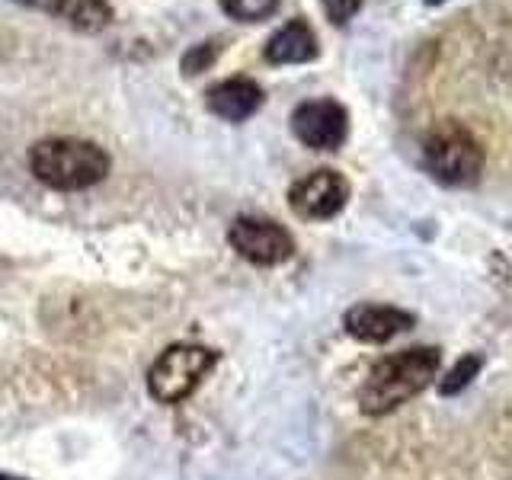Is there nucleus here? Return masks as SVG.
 I'll list each match as a JSON object with an SVG mask.
<instances>
[{
    "label": "nucleus",
    "instance_id": "nucleus-1",
    "mask_svg": "<svg viewBox=\"0 0 512 480\" xmlns=\"http://www.w3.org/2000/svg\"><path fill=\"white\" fill-rule=\"evenodd\" d=\"M442 356L436 346H410L404 352L381 359L365 384L359 388V407L368 416H384L397 407H404L407 400L423 394L439 375Z\"/></svg>",
    "mask_w": 512,
    "mask_h": 480
},
{
    "label": "nucleus",
    "instance_id": "nucleus-2",
    "mask_svg": "<svg viewBox=\"0 0 512 480\" xmlns=\"http://www.w3.org/2000/svg\"><path fill=\"white\" fill-rule=\"evenodd\" d=\"M109 154L87 138H42L29 148L32 176L58 192H84L106 180Z\"/></svg>",
    "mask_w": 512,
    "mask_h": 480
},
{
    "label": "nucleus",
    "instance_id": "nucleus-3",
    "mask_svg": "<svg viewBox=\"0 0 512 480\" xmlns=\"http://www.w3.org/2000/svg\"><path fill=\"white\" fill-rule=\"evenodd\" d=\"M426 170L442 186H474L484 173V148L461 122H439L423 141Z\"/></svg>",
    "mask_w": 512,
    "mask_h": 480
},
{
    "label": "nucleus",
    "instance_id": "nucleus-4",
    "mask_svg": "<svg viewBox=\"0 0 512 480\" xmlns=\"http://www.w3.org/2000/svg\"><path fill=\"white\" fill-rule=\"evenodd\" d=\"M218 365V352L196 343L167 346L148 368V394L157 404H180Z\"/></svg>",
    "mask_w": 512,
    "mask_h": 480
},
{
    "label": "nucleus",
    "instance_id": "nucleus-5",
    "mask_svg": "<svg viewBox=\"0 0 512 480\" xmlns=\"http://www.w3.org/2000/svg\"><path fill=\"white\" fill-rule=\"evenodd\" d=\"M228 240H231V247L253 266H279L295 253L292 234L272 218H256V215L237 218L228 231Z\"/></svg>",
    "mask_w": 512,
    "mask_h": 480
},
{
    "label": "nucleus",
    "instance_id": "nucleus-6",
    "mask_svg": "<svg viewBox=\"0 0 512 480\" xmlns=\"http://www.w3.org/2000/svg\"><path fill=\"white\" fill-rule=\"evenodd\" d=\"M346 202H349L346 176L330 167L301 176V180L288 189V205H292V212L304 221H327L333 215H340Z\"/></svg>",
    "mask_w": 512,
    "mask_h": 480
},
{
    "label": "nucleus",
    "instance_id": "nucleus-7",
    "mask_svg": "<svg viewBox=\"0 0 512 480\" xmlns=\"http://www.w3.org/2000/svg\"><path fill=\"white\" fill-rule=\"evenodd\" d=\"M292 132L311 151H336L349 135V112L336 100H308L292 112Z\"/></svg>",
    "mask_w": 512,
    "mask_h": 480
},
{
    "label": "nucleus",
    "instance_id": "nucleus-8",
    "mask_svg": "<svg viewBox=\"0 0 512 480\" xmlns=\"http://www.w3.org/2000/svg\"><path fill=\"white\" fill-rule=\"evenodd\" d=\"M416 324V317L394 304H356L343 317V327L359 343H388Z\"/></svg>",
    "mask_w": 512,
    "mask_h": 480
},
{
    "label": "nucleus",
    "instance_id": "nucleus-9",
    "mask_svg": "<svg viewBox=\"0 0 512 480\" xmlns=\"http://www.w3.org/2000/svg\"><path fill=\"white\" fill-rule=\"evenodd\" d=\"M205 103L224 122H244L263 106V90L250 77H228L205 93Z\"/></svg>",
    "mask_w": 512,
    "mask_h": 480
},
{
    "label": "nucleus",
    "instance_id": "nucleus-10",
    "mask_svg": "<svg viewBox=\"0 0 512 480\" xmlns=\"http://www.w3.org/2000/svg\"><path fill=\"white\" fill-rule=\"evenodd\" d=\"M317 58V39L304 20L285 23L276 36L266 42V61L269 64H304Z\"/></svg>",
    "mask_w": 512,
    "mask_h": 480
},
{
    "label": "nucleus",
    "instance_id": "nucleus-11",
    "mask_svg": "<svg viewBox=\"0 0 512 480\" xmlns=\"http://www.w3.org/2000/svg\"><path fill=\"white\" fill-rule=\"evenodd\" d=\"M23 4L39 7L45 13L58 16V20H68L71 26L84 32H100L112 20V10L106 0H23Z\"/></svg>",
    "mask_w": 512,
    "mask_h": 480
},
{
    "label": "nucleus",
    "instance_id": "nucleus-12",
    "mask_svg": "<svg viewBox=\"0 0 512 480\" xmlns=\"http://www.w3.org/2000/svg\"><path fill=\"white\" fill-rule=\"evenodd\" d=\"M279 7V0H221V10L237 23H260L272 16Z\"/></svg>",
    "mask_w": 512,
    "mask_h": 480
},
{
    "label": "nucleus",
    "instance_id": "nucleus-13",
    "mask_svg": "<svg viewBox=\"0 0 512 480\" xmlns=\"http://www.w3.org/2000/svg\"><path fill=\"white\" fill-rule=\"evenodd\" d=\"M477 368H480V359H477V356H468L464 362H458V365L452 368V375H448V378L442 381V394H455V391H461V388H468L471 378L477 375Z\"/></svg>",
    "mask_w": 512,
    "mask_h": 480
},
{
    "label": "nucleus",
    "instance_id": "nucleus-14",
    "mask_svg": "<svg viewBox=\"0 0 512 480\" xmlns=\"http://www.w3.org/2000/svg\"><path fill=\"white\" fill-rule=\"evenodd\" d=\"M324 4V10H327V16H330V23H336V26H346L352 16L359 13V7H362V0H320Z\"/></svg>",
    "mask_w": 512,
    "mask_h": 480
},
{
    "label": "nucleus",
    "instance_id": "nucleus-15",
    "mask_svg": "<svg viewBox=\"0 0 512 480\" xmlns=\"http://www.w3.org/2000/svg\"><path fill=\"white\" fill-rule=\"evenodd\" d=\"M215 55H218V45H215V42L199 45L196 52H189V55L183 58V71H186V74H199V71H205L208 64L215 61Z\"/></svg>",
    "mask_w": 512,
    "mask_h": 480
},
{
    "label": "nucleus",
    "instance_id": "nucleus-16",
    "mask_svg": "<svg viewBox=\"0 0 512 480\" xmlns=\"http://www.w3.org/2000/svg\"><path fill=\"white\" fill-rule=\"evenodd\" d=\"M0 480H23V477H10V474H0Z\"/></svg>",
    "mask_w": 512,
    "mask_h": 480
},
{
    "label": "nucleus",
    "instance_id": "nucleus-17",
    "mask_svg": "<svg viewBox=\"0 0 512 480\" xmlns=\"http://www.w3.org/2000/svg\"><path fill=\"white\" fill-rule=\"evenodd\" d=\"M426 4H442V0H426Z\"/></svg>",
    "mask_w": 512,
    "mask_h": 480
}]
</instances>
